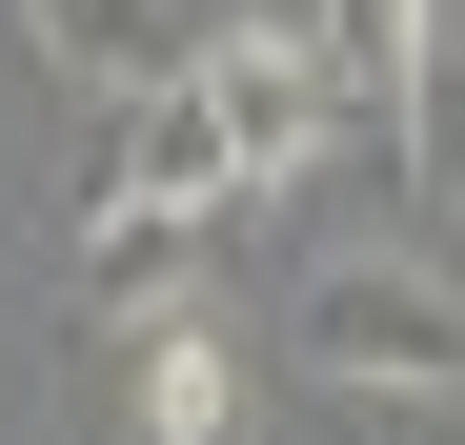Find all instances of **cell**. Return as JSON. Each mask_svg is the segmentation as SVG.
<instances>
[{
  "instance_id": "6da1fadb",
  "label": "cell",
  "mask_w": 465,
  "mask_h": 445,
  "mask_svg": "<svg viewBox=\"0 0 465 445\" xmlns=\"http://www.w3.org/2000/svg\"><path fill=\"white\" fill-rule=\"evenodd\" d=\"M303 364H324L344 405H384V385H465V283H445V263H405V243L303 263Z\"/></svg>"
},
{
  "instance_id": "7a4b0ae2",
  "label": "cell",
  "mask_w": 465,
  "mask_h": 445,
  "mask_svg": "<svg viewBox=\"0 0 465 445\" xmlns=\"http://www.w3.org/2000/svg\"><path fill=\"white\" fill-rule=\"evenodd\" d=\"M183 102L223 122V203H283V183L344 142V102H324V61H303V21H203Z\"/></svg>"
},
{
  "instance_id": "3957f363",
  "label": "cell",
  "mask_w": 465,
  "mask_h": 445,
  "mask_svg": "<svg viewBox=\"0 0 465 445\" xmlns=\"http://www.w3.org/2000/svg\"><path fill=\"white\" fill-rule=\"evenodd\" d=\"M303 61H324L344 142H384V163H405V82H425V0H303Z\"/></svg>"
},
{
  "instance_id": "277c9868",
  "label": "cell",
  "mask_w": 465,
  "mask_h": 445,
  "mask_svg": "<svg viewBox=\"0 0 465 445\" xmlns=\"http://www.w3.org/2000/svg\"><path fill=\"white\" fill-rule=\"evenodd\" d=\"M122 425L142 445H243V344L223 324H122Z\"/></svg>"
},
{
  "instance_id": "5b68a950",
  "label": "cell",
  "mask_w": 465,
  "mask_h": 445,
  "mask_svg": "<svg viewBox=\"0 0 465 445\" xmlns=\"http://www.w3.org/2000/svg\"><path fill=\"white\" fill-rule=\"evenodd\" d=\"M122 203H223V122L183 102V82H142L122 122H102V183H82V222H122ZM243 222V203H223Z\"/></svg>"
},
{
  "instance_id": "8992f818",
  "label": "cell",
  "mask_w": 465,
  "mask_h": 445,
  "mask_svg": "<svg viewBox=\"0 0 465 445\" xmlns=\"http://www.w3.org/2000/svg\"><path fill=\"white\" fill-rule=\"evenodd\" d=\"M21 21H41L61 82H102V102H142V82L203 61V0H21Z\"/></svg>"
},
{
  "instance_id": "52a82bcc",
  "label": "cell",
  "mask_w": 465,
  "mask_h": 445,
  "mask_svg": "<svg viewBox=\"0 0 465 445\" xmlns=\"http://www.w3.org/2000/svg\"><path fill=\"white\" fill-rule=\"evenodd\" d=\"M203 243H223V203H122V222H82V304H102V324H183Z\"/></svg>"
},
{
  "instance_id": "ba28073f",
  "label": "cell",
  "mask_w": 465,
  "mask_h": 445,
  "mask_svg": "<svg viewBox=\"0 0 465 445\" xmlns=\"http://www.w3.org/2000/svg\"><path fill=\"white\" fill-rule=\"evenodd\" d=\"M364 445H465V385H384V405H364Z\"/></svg>"
}]
</instances>
